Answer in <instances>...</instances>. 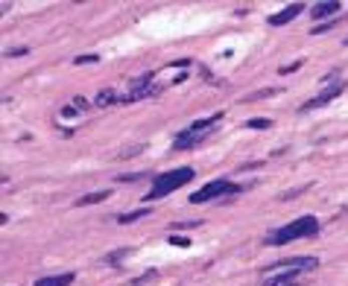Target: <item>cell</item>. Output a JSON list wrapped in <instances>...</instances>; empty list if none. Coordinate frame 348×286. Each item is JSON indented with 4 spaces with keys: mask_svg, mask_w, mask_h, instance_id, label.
<instances>
[{
    "mask_svg": "<svg viewBox=\"0 0 348 286\" xmlns=\"http://www.w3.org/2000/svg\"><path fill=\"white\" fill-rule=\"evenodd\" d=\"M191 178H196V172H193L191 167H179V169H173V172L155 175V178H152V190L146 193V199H143V202H155V199H161V196H170L173 190L185 187Z\"/></svg>",
    "mask_w": 348,
    "mask_h": 286,
    "instance_id": "6da1fadb",
    "label": "cell"
},
{
    "mask_svg": "<svg viewBox=\"0 0 348 286\" xmlns=\"http://www.w3.org/2000/svg\"><path fill=\"white\" fill-rule=\"evenodd\" d=\"M319 234V219L316 216H301L296 222H290V225H284L278 231H272V234L266 236V242H272V245H284V242H293V239H304V236H313Z\"/></svg>",
    "mask_w": 348,
    "mask_h": 286,
    "instance_id": "7a4b0ae2",
    "label": "cell"
},
{
    "mask_svg": "<svg viewBox=\"0 0 348 286\" xmlns=\"http://www.w3.org/2000/svg\"><path fill=\"white\" fill-rule=\"evenodd\" d=\"M240 193V184H231L228 178H217V181H208L202 190H196L188 202L193 204H205V202H217V199H226V196H237Z\"/></svg>",
    "mask_w": 348,
    "mask_h": 286,
    "instance_id": "3957f363",
    "label": "cell"
},
{
    "mask_svg": "<svg viewBox=\"0 0 348 286\" xmlns=\"http://www.w3.org/2000/svg\"><path fill=\"white\" fill-rule=\"evenodd\" d=\"M345 91V82H336V85H331V88H325L319 97H313V100H307V102H301V108L298 111H313V108H322V105H331L339 94Z\"/></svg>",
    "mask_w": 348,
    "mask_h": 286,
    "instance_id": "277c9868",
    "label": "cell"
},
{
    "mask_svg": "<svg viewBox=\"0 0 348 286\" xmlns=\"http://www.w3.org/2000/svg\"><path fill=\"white\" fill-rule=\"evenodd\" d=\"M272 269H296V271H313L319 269V260L316 257H284V260H275L272 266L266 271H272Z\"/></svg>",
    "mask_w": 348,
    "mask_h": 286,
    "instance_id": "5b68a950",
    "label": "cell"
},
{
    "mask_svg": "<svg viewBox=\"0 0 348 286\" xmlns=\"http://www.w3.org/2000/svg\"><path fill=\"white\" fill-rule=\"evenodd\" d=\"M339 12V3L336 0H325V3H316V6H310V18L313 21H325V18H333ZM336 21V18H333Z\"/></svg>",
    "mask_w": 348,
    "mask_h": 286,
    "instance_id": "8992f818",
    "label": "cell"
},
{
    "mask_svg": "<svg viewBox=\"0 0 348 286\" xmlns=\"http://www.w3.org/2000/svg\"><path fill=\"white\" fill-rule=\"evenodd\" d=\"M298 271L290 269V271H281V274H272V277H266L263 286H298Z\"/></svg>",
    "mask_w": 348,
    "mask_h": 286,
    "instance_id": "52a82bcc",
    "label": "cell"
},
{
    "mask_svg": "<svg viewBox=\"0 0 348 286\" xmlns=\"http://www.w3.org/2000/svg\"><path fill=\"white\" fill-rule=\"evenodd\" d=\"M301 9H304L301 3H293V6H287V9H281L278 15L269 18V24H272V27H284V24H290V21H293V18H296Z\"/></svg>",
    "mask_w": 348,
    "mask_h": 286,
    "instance_id": "ba28073f",
    "label": "cell"
},
{
    "mask_svg": "<svg viewBox=\"0 0 348 286\" xmlns=\"http://www.w3.org/2000/svg\"><path fill=\"white\" fill-rule=\"evenodd\" d=\"M73 271H62V274H50V277H38L35 286H70L73 283Z\"/></svg>",
    "mask_w": 348,
    "mask_h": 286,
    "instance_id": "9c48e42d",
    "label": "cell"
},
{
    "mask_svg": "<svg viewBox=\"0 0 348 286\" xmlns=\"http://www.w3.org/2000/svg\"><path fill=\"white\" fill-rule=\"evenodd\" d=\"M149 213H152V207H138V210L120 213V216H117V225H132V222H138V219H146Z\"/></svg>",
    "mask_w": 348,
    "mask_h": 286,
    "instance_id": "30bf717a",
    "label": "cell"
},
{
    "mask_svg": "<svg viewBox=\"0 0 348 286\" xmlns=\"http://www.w3.org/2000/svg\"><path fill=\"white\" fill-rule=\"evenodd\" d=\"M120 100V94H114L111 88H105V91H100L97 97H94V108H108L111 102H117Z\"/></svg>",
    "mask_w": 348,
    "mask_h": 286,
    "instance_id": "8fae6325",
    "label": "cell"
},
{
    "mask_svg": "<svg viewBox=\"0 0 348 286\" xmlns=\"http://www.w3.org/2000/svg\"><path fill=\"white\" fill-rule=\"evenodd\" d=\"M111 196V190H100V193H88L82 199H76V207H88V204H100Z\"/></svg>",
    "mask_w": 348,
    "mask_h": 286,
    "instance_id": "7c38bea8",
    "label": "cell"
},
{
    "mask_svg": "<svg viewBox=\"0 0 348 286\" xmlns=\"http://www.w3.org/2000/svg\"><path fill=\"white\" fill-rule=\"evenodd\" d=\"M272 126V120L269 117H252L249 123H246V129H269Z\"/></svg>",
    "mask_w": 348,
    "mask_h": 286,
    "instance_id": "4fadbf2b",
    "label": "cell"
},
{
    "mask_svg": "<svg viewBox=\"0 0 348 286\" xmlns=\"http://www.w3.org/2000/svg\"><path fill=\"white\" fill-rule=\"evenodd\" d=\"M129 254H132V248H117V251H111L108 257H105V263H117V260L129 257Z\"/></svg>",
    "mask_w": 348,
    "mask_h": 286,
    "instance_id": "5bb4252c",
    "label": "cell"
},
{
    "mask_svg": "<svg viewBox=\"0 0 348 286\" xmlns=\"http://www.w3.org/2000/svg\"><path fill=\"white\" fill-rule=\"evenodd\" d=\"M167 239H170V245H179V248H188V245H191L188 236H179V234H170Z\"/></svg>",
    "mask_w": 348,
    "mask_h": 286,
    "instance_id": "9a60e30c",
    "label": "cell"
},
{
    "mask_svg": "<svg viewBox=\"0 0 348 286\" xmlns=\"http://www.w3.org/2000/svg\"><path fill=\"white\" fill-rule=\"evenodd\" d=\"M155 277H158V271H146V274L135 277V286H143V283H149V280H155Z\"/></svg>",
    "mask_w": 348,
    "mask_h": 286,
    "instance_id": "2e32d148",
    "label": "cell"
},
{
    "mask_svg": "<svg viewBox=\"0 0 348 286\" xmlns=\"http://www.w3.org/2000/svg\"><path fill=\"white\" fill-rule=\"evenodd\" d=\"M94 62H100V56H76L73 59V65H94Z\"/></svg>",
    "mask_w": 348,
    "mask_h": 286,
    "instance_id": "e0dca14e",
    "label": "cell"
},
{
    "mask_svg": "<svg viewBox=\"0 0 348 286\" xmlns=\"http://www.w3.org/2000/svg\"><path fill=\"white\" fill-rule=\"evenodd\" d=\"M138 178H146V175H143V172H129V175H117V181H126V184H129V181H138Z\"/></svg>",
    "mask_w": 348,
    "mask_h": 286,
    "instance_id": "ac0fdd59",
    "label": "cell"
},
{
    "mask_svg": "<svg viewBox=\"0 0 348 286\" xmlns=\"http://www.w3.org/2000/svg\"><path fill=\"white\" fill-rule=\"evenodd\" d=\"M304 190H307V187H298V190H290V193H284V196H281V202H290V199H296V196H301Z\"/></svg>",
    "mask_w": 348,
    "mask_h": 286,
    "instance_id": "d6986e66",
    "label": "cell"
},
{
    "mask_svg": "<svg viewBox=\"0 0 348 286\" xmlns=\"http://www.w3.org/2000/svg\"><path fill=\"white\" fill-rule=\"evenodd\" d=\"M298 68H301V62H293V65H284V68H278V73H284V76H287V73H296Z\"/></svg>",
    "mask_w": 348,
    "mask_h": 286,
    "instance_id": "ffe728a7",
    "label": "cell"
},
{
    "mask_svg": "<svg viewBox=\"0 0 348 286\" xmlns=\"http://www.w3.org/2000/svg\"><path fill=\"white\" fill-rule=\"evenodd\" d=\"M272 94H275V91H255L249 100H261V97H272Z\"/></svg>",
    "mask_w": 348,
    "mask_h": 286,
    "instance_id": "44dd1931",
    "label": "cell"
},
{
    "mask_svg": "<svg viewBox=\"0 0 348 286\" xmlns=\"http://www.w3.org/2000/svg\"><path fill=\"white\" fill-rule=\"evenodd\" d=\"M73 105H76V111H85V108H88V102L82 100V97H76V100H73Z\"/></svg>",
    "mask_w": 348,
    "mask_h": 286,
    "instance_id": "7402d4cb",
    "label": "cell"
},
{
    "mask_svg": "<svg viewBox=\"0 0 348 286\" xmlns=\"http://www.w3.org/2000/svg\"><path fill=\"white\" fill-rule=\"evenodd\" d=\"M27 53H30L27 47H15V50H9L6 56H27Z\"/></svg>",
    "mask_w": 348,
    "mask_h": 286,
    "instance_id": "603a6c76",
    "label": "cell"
},
{
    "mask_svg": "<svg viewBox=\"0 0 348 286\" xmlns=\"http://www.w3.org/2000/svg\"><path fill=\"white\" fill-rule=\"evenodd\" d=\"M345 44H348V38H345Z\"/></svg>",
    "mask_w": 348,
    "mask_h": 286,
    "instance_id": "cb8c5ba5",
    "label": "cell"
}]
</instances>
